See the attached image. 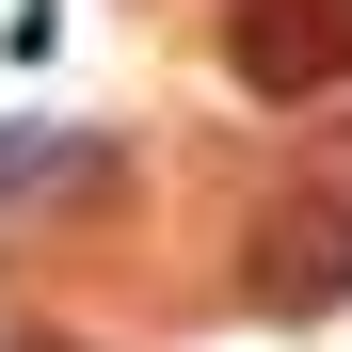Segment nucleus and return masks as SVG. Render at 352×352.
I'll use <instances>...</instances> for the list:
<instances>
[{"instance_id":"f257e3e1","label":"nucleus","mask_w":352,"mask_h":352,"mask_svg":"<svg viewBox=\"0 0 352 352\" xmlns=\"http://www.w3.org/2000/svg\"><path fill=\"white\" fill-rule=\"evenodd\" d=\"M224 80L256 112H320L352 80V0H224Z\"/></svg>"},{"instance_id":"f03ea898","label":"nucleus","mask_w":352,"mask_h":352,"mask_svg":"<svg viewBox=\"0 0 352 352\" xmlns=\"http://www.w3.org/2000/svg\"><path fill=\"white\" fill-rule=\"evenodd\" d=\"M241 288H256V320H336L352 305V208L336 192H272L256 241H241Z\"/></svg>"}]
</instances>
